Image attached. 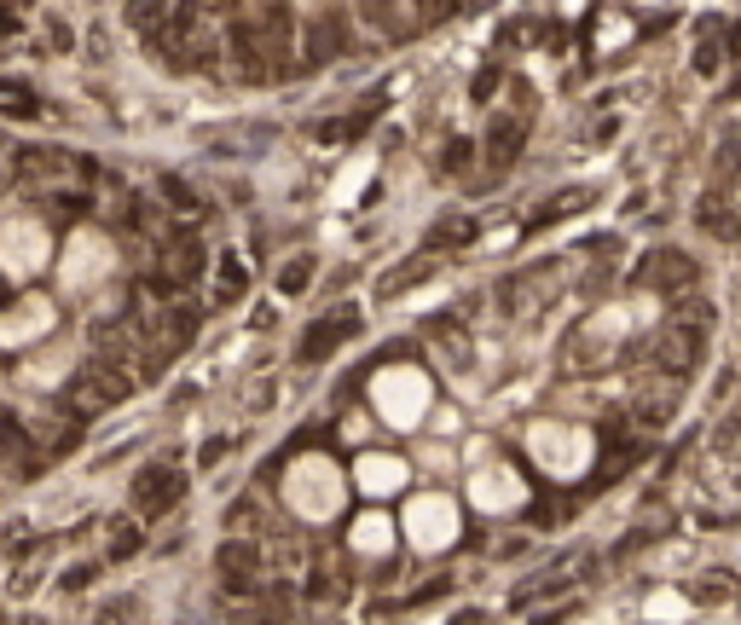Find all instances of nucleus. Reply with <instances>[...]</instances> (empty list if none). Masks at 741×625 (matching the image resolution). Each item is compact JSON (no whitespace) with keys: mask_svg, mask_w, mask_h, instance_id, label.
I'll use <instances>...</instances> for the list:
<instances>
[{"mask_svg":"<svg viewBox=\"0 0 741 625\" xmlns=\"http://www.w3.org/2000/svg\"><path fill=\"white\" fill-rule=\"evenodd\" d=\"M284 504L290 515H302V521H336L342 504H348V475H342L336 458H325V451H307V458H295L284 469Z\"/></svg>","mask_w":741,"mask_h":625,"instance_id":"f257e3e1","label":"nucleus"},{"mask_svg":"<svg viewBox=\"0 0 741 625\" xmlns=\"http://www.w3.org/2000/svg\"><path fill=\"white\" fill-rule=\"evenodd\" d=\"M371 405H376V417H383L388 429H417L423 417H429V405H435V388H429V371H417V365H388V371H376L371 377Z\"/></svg>","mask_w":741,"mask_h":625,"instance_id":"f03ea898","label":"nucleus"},{"mask_svg":"<svg viewBox=\"0 0 741 625\" xmlns=\"http://www.w3.org/2000/svg\"><path fill=\"white\" fill-rule=\"evenodd\" d=\"M110 273H116V249H110L105 232H93V226L70 232L65 255H58V284H65V295H93Z\"/></svg>","mask_w":741,"mask_h":625,"instance_id":"7ed1b4c3","label":"nucleus"},{"mask_svg":"<svg viewBox=\"0 0 741 625\" xmlns=\"http://www.w3.org/2000/svg\"><path fill=\"white\" fill-rule=\"evenodd\" d=\"M46 255H53V238H46V226L35 214H12V221H0V273L6 278H35L46 267Z\"/></svg>","mask_w":741,"mask_h":625,"instance_id":"20e7f679","label":"nucleus"},{"mask_svg":"<svg viewBox=\"0 0 741 625\" xmlns=\"http://www.w3.org/2000/svg\"><path fill=\"white\" fill-rule=\"evenodd\" d=\"M400 533L417 544V551H446L458 539V504L446 492H417L406 498V515H400Z\"/></svg>","mask_w":741,"mask_h":625,"instance_id":"39448f33","label":"nucleus"},{"mask_svg":"<svg viewBox=\"0 0 741 625\" xmlns=\"http://www.w3.org/2000/svg\"><path fill=\"white\" fill-rule=\"evenodd\" d=\"M527 446H533V458H539L550 475H579L591 458V441L579 429H556V423H539L527 434Z\"/></svg>","mask_w":741,"mask_h":625,"instance_id":"423d86ee","label":"nucleus"},{"mask_svg":"<svg viewBox=\"0 0 741 625\" xmlns=\"http://www.w3.org/2000/svg\"><path fill=\"white\" fill-rule=\"evenodd\" d=\"M58 307L46 302V295H24V302H12L0 312V348H29V342H41L53 331Z\"/></svg>","mask_w":741,"mask_h":625,"instance_id":"0eeeda50","label":"nucleus"},{"mask_svg":"<svg viewBox=\"0 0 741 625\" xmlns=\"http://www.w3.org/2000/svg\"><path fill=\"white\" fill-rule=\"evenodd\" d=\"M522 498H527V487H522V475H516L510 463H486V469H476V475H469V504L486 510V515L516 510Z\"/></svg>","mask_w":741,"mask_h":625,"instance_id":"6e6552de","label":"nucleus"},{"mask_svg":"<svg viewBox=\"0 0 741 625\" xmlns=\"http://www.w3.org/2000/svg\"><path fill=\"white\" fill-rule=\"evenodd\" d=\"M412 481V469H406V458H394V451H359V463H354V487L365 492V498H394Z\"/></svg>","mask_w":741,"mask_h":625,"instance_id":"1a4fd4ad","label":"nucleus"},{"mask_svg":"<svg viewBox=\"0 0 741 625\" xmlns=\"http://www.w3.org/2000/svg\"><path fill=\"white\" fill-rule=\"evenodd\" d=\"M394 533H400V527H394V521H388L383 510H365V515H359V521H354L348 544H354L359 556H388V551H394Z\"/></svg>","mask_w":741,"mask_h":625,"instance_id":"9d476101","label":"nucleus"},{"mask_svg":"<svg viewBox=\"0 0 741 625\" xmlns=\"http://www.w3.org/2000/svg\"><path fill=\"white\" fill-rule=\"evenodd\" d=\"M371 156L359 151V156H348V163H342V174H336V185H330V203H336V209H348V203L365 192V180H371Z\"/></svg>","mask_w":741,"mask_h":625,"instance_id":"9b49d317","label":"nucleus"},{"mask_svg":"<svg viewBox=\"0 0 741 625\" xmlns=\"http://www.w3.org/2000/svg\"><path fill=\"white\" fill-rule=\"evenodd\" d=\"M65 371H70V348H53V353H41L35 365L24 371V382H35V388H41V382H58Z\"/></svg>","mask_w":741,"mask_h":625,"instance_id":"f8f14e48","label":"nucleus"}]
</instances>
